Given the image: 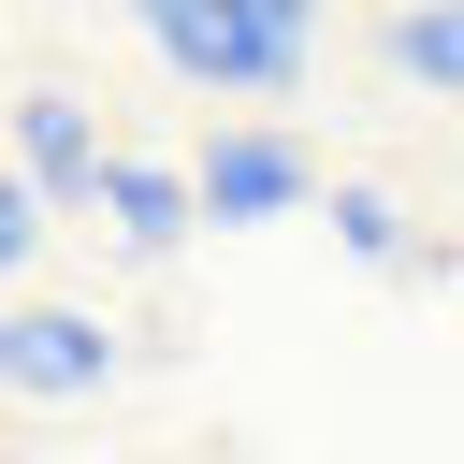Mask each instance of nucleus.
I'll return each instance as SVG.
<instances>
[{
  "label": "nucleus",
  "mask_w": 464,
  "mask_h": 464,
  "mask_svg": "<svg viewBox=\"0 0 464 464\" xmlns=\"http://www.w3.org/2000/svg\"><path fill=\"white\" fill-rule=\"evenodd\" d=\"M0 377H14L29 406L116 392V334H102V319H72V304H14V319H0Z\"/></svg>",
  "instance_id": "obj_3"
},
{
  "label": "nucleus",
  "mask_w": 464,
  "mask_h": 464,
  "mask_svg": "<svg viewBox=\"0 0 464 464\" xmlns=\"http://www.w3.org/2000/svg\"><path fill=\"white\" fill-rule=\"evenodd\" d=\"M102 218H116V246H130V261H174V246H188V218H203V188H188L174 160H130V145H116Z\"/></svg>",
  "instance_id": "obj_5"
},
{
  "label": "nucleus",
  "mask_w": 464,
  "mask_h": 464,
  "mask_svg": "<svg viewBox=\"0 0 464 464\" xmlns=\"http://www.w3.org/2000/svg\"><path fill=\"white\" fill-rule=\"evenodd\" d=\"M334 232H348V261H377V276L406 261V203H392V188H334Z\"/></svg>",
  "instance_id": "obj_7"
},
{
  "label": "nucleus",
  "mask_w": 464,
  "mask_h": 464,
  "mask_svg": "<svg viewBox=\"0 0 464 464\" xmlns=\"http://www.w3.org/2000/svg\"><path fill=\"white\" fill-rule=\"evenodd\" d=\"M377 72L420 102H464V0H392L377 14Z\"/></svg>",
  "instance_id": "obj_6"
},
{
  "label": "nucleus",
  "mask_w": 464,
  "mask_h": 464,
  "mask_svg": "<svg viewBox=\"0 0 464 464\" xmlns=\"http://www.w3.org/2000/svg\"><path fill=\"white\" fill-rule=\"evenodd\" d=\"M116 14L160 44V72H174V87H218V102H290V87H304V44L246 29L232 0H116Z\"/></svg>",
  "instance_id": "obj_1"
},
{
  "label": "nucleus",
  "mask_w": 464,
  "mask_h": 464,
  "mask_svg": "<svg viewBox=\"0 0 464 464\" xmlns=\"http://www.w3.org/2000/svg\"><path fill=\"white\" fill-rule=\"evenodd\" d=\"M44 218H58V188H29V174L0 160V261H14V276L44 261Z\"/></svg>",
  "instance_id": "obj_8"
},
{
  "label": "nucleus",
  "mask_w": 464,
  "mask_h": 464,
  "mask_svg": "<svg viewBox=\"0 0 464 464\" xmlns=\"http://www.w3.org/2000/svg\"><path fill=\"white\" fill-rule=\"evenodd\" d=\"M188 188H203V218H218V232H246V218L319 203V160H304L290 130H218V145L188 160Z\"/></svg>",
  "instance_id": "obj_2"
},
{
  "label": "nucleus",
  "mask_w": 464,
  "mask_h": 464,
  "mask_svg": "<svg viewBox=\"0 0 464 464\" xmlns=\"http://www.w3.org/2000/svg\"><path fill=\"white\" fill-rule=\"evenodd\" d=\"M14 174H29V188H58V203H102L116 145L87 130V102H72V87H14Z\"/></svg>",
  "instance_id": "obj_4"
},
{
  "label": "nucleus",
  "mask_w": 464,
  "mask_h": 464,
  "mask_svg": "<svg viewBox=\"0 0 464 464\" xmlns=\"http://www.w3.org/2000/svg\"><path fill=\"white\" fill-rule=\"evenodd\" d=\"M232 14H246V29H276V44H304V58H319V0H232Z\"/></svg>",
  "instance_id": "obj_9"
}]
</instances>
